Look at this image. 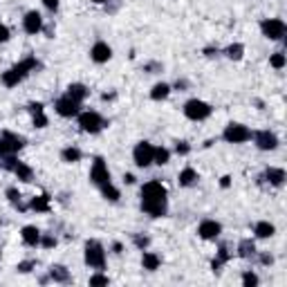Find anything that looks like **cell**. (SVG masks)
Masks as SVG:
<instances>
[{
    "mask_svg": "<svg viewBox=\"0 0 287 287\" xmlns=\"http://www.w3.org/2000/svg\"><path fill=\"white\" fill-rule=\"evenodd\" d=\"M153 153H155V146L148 142H139L133 150V160L139 168H146V166L153 164Z\"/></svg>",
    "mask_w": 287,
    "mask_h": 287,
    "instance_id": "obj_8",
    "label": "cell"
},
{
    "mask_svg": "<svg viewBox=\"0 0 287 287\" xmlns=\"http://www.w3.org/2000/svg\"><path fill=\"white\" fill-rule=\"evenodd\" d=\"M242 54H245V48H242L240 43H234V45H229L227 48V56L231 61H240L242 59Z\"/></svg>",
    "mask_w": 287,
    "mask_h": 287,
    "instance_id": "obj_31",
    "label": "cell"
},
{
    "mask_svg": "<svg viewBox=\"0 0 287 287\" xmlns=\"http://www.w3.org/2000/svg\"><path fill=\"white\" fill-rule=\"evenodd\" d=\"M220 234H222V224L215 220H202L197 227V236L202 240H215Z\"/></svg>",
    "mask_w": 287,
    "mask_h": 287,
    "instance_id": "obj_12",
    "label": "cell"
},
{
    "mask_svg": "<svg viewBox=\"0 0 287 287\" xmlns=\"http://www.w3.org/2000/svg\"><path fill=\"white\" fill-rule=\"evenodd\" d=\"M61 157H63V162H68V164H76V162L81 160V150L76 148V146H68V148H63Z\"/></svg>",
    "mask_w": 287,
    "mask_h": 287,
    "instance_id": "obj_28",
    "label": "cell"
},
{
    "mask_svg": "<svg viewBox=\"0 0 287 287\" xmlns=\"http://www.w3.org/2000/svg\"><path fill=\"white\" fill-rule=\"evenodd\" d=\"M123 182H126V184H133V182H135V175H130V173H126V175H123Z\"/></svg>",
    "mask_w": 287,
    "mask_h": 287,
    "instance_id": "obj_46",
    "label": "cell"
},
{
    "mask_svg": "<svg viewBox=\"0 0 287 287\" xmlns=\"http://www.w3.org/2000/svg\"><path fill=\"white\" fill-rule=\"evenodd\" d=\"M242 285L245 287H256L258 285V276H256L254 271H245V274H242Z\"/></svg>",
    "mask_w": 287,
    "mask_h": 287,
    "instance_id": "obj_34",
    "label": "cell"
},
{
    "mask_svg": "<svg viewBox=\"0 0 287 287\" xmlns=\"http://www.w3.org/2000/svg\"><path fill=\"white\" fill-rule=\"evenodd\" d=\"M23 29L27 34H38L43 29V18L38 11H27L25 18H23Z\"/></svg>",
    "mask_w": 287,
    "mask_h": 287,
    "instance_id": "obj_16",
    "label": "cell"
},
{
    "mask_svg": "<svg viewBox=\"0 0 287 287\" xmlns=\"http://www.w3.org/2000/svg\"><path fill=\"white\" fill-rule=\"evenodd\" d=\"M90 59L95 61V63H108V61L112 59L110 45L103 43V41H96L95 45H92V49H90Z\"/></svg>",
    "mask_w": 287,
    "mask_h": 287,
    "instance_id": "obj_14",
    "label": "cell"
},
{
    "mask_svg": "<svg viewBox=\"0 0 287 287\" xmlns=\"http://www.w3.org/2000/svg\"><path fill=\"white\" fill-rule=\"evenodd\" d=\"M265 180L274 186H283L285 184V170L276 168V166H269V168L265 170Z\"/></svg>",
    "mask_w": 287,
    "mask_h": 287,
    "instance_id": "obj_18",
    "label": "cell"
},
{
    "mask_svg": "<svg viewBox=\"0 0 287 287\" xmlns=\"http://www.w3.org/2000/svg\"><path fill=\"white\" fill-rule=\"evenodd\" d=\"M168 95H170L168 83H157V85H153V90H150V99H153V101H162V99H166Z\"/></svg>",
    "mask_w": 287,
    "mask_h": 287,
    "instance_id": "obj_27",
    "label": "cell"
},
{
    "mask_svg": "<svg viewBox=\"0 0 287 287\" xmlns=\"http://www.w3.org/2000/svg\"><path fill=\"white\" fill-rule=\"evenodd\" d=\"M261 32H263V36L269 38V41H281V38L285 36L287 27L281 18H265V21L261 23Z\"/></svg>",
    "mask_w": 287,
    "mask_h": 287,
    "instance_id": "obj_6",
    "label": "cell"
},
{
    "mask_svg": "<svg viewBox=\"0 0 287 287\" xmlns=\"http://www.w3.org/2000/svg\"><path fill=\"white\" fill-rule=\"evenodd\" d=\"M92 2H96V5H103V2H108V0H92Z\"/></svg>",
    "mask_w": 287,
    "mask_h": 287,
    "instance_id": "obj_47",
    "label": "cell"
},
{
    "mask_svg": "<svg viewBox=\"0 0 287 287\" xmlns=\"http://www.w3.org/2000/svg\"><path fill=\"white\" fill-rule=\"evenodd\" d=\"M108 283H110V278H108L106 274H95V276H90V285H92V287L108 285Z\"/></svg>",
    "mask_w": 287,
    "mask_h": 287,
    "instance_id": "obj_35",
    "label": "cell"
},
{
    "mask_svg": "<svg viewBox=\"0 0 287 287\" xmlns=\"http://www.w3.org/2000/svg\"><path fill=\"white\" fill-rule=\"evenodd\" d=\"M23 146H25V137H21V135H14V133H2L0 135V157L16 155Z\"/></svg>",
    "mask_w": 287,
    "mask_h": 287,
    "instance_id": "obj_5",
    "label": "cell"
},
{
    "mask_svg": "<svg viewBox=\"0 0 287 287\" xmlns=\"http://www.w3.org/2000/svg\"><path fill=\"white\" fill-rule=\"evenodd\" d=\"M49 278L54 283H70V271L63 265H52L49 267Z\"/></svg>",
    "mask_w": 287,
    "mask_h": 287,
    "instance_id": "obj_22",
    "label": "cell"
},
{
    "mask_svg": "<svg viewBox=\"0 0 287 287\" xmlns=\"http://www.w3.org/2000/svg\"><path fill=\"white\" fill-rule=\"evenodd\" d=\"M142 211H146L153 218H162L168 211V204L166 200H142Z\"/></svg>",
    "mask_w": 287,
    "mask_h": 287,
    "instance_id": "obj_15",
    "label": "cell"
},
{
    "mask_svg": "<svg viewBox=\"0 0 287 287\" xmlns=\"http://www.w3.org/2000/svg\"><path fill=\"white\" fill-rule=\"evenodd\" d=\"M85 265L92 269H103L106 267V251L99 240H88L85 242Z\"/></svg>",
    "mask_w": 287,
    "mask_h": 287,
    "instance_id": "obj_2",
    "label": "cell"
},
{
    "mask_svg": "<svg viewBox=\"0 0 287 287\" xmlns=\"http://www.w3.org/2000/svg\"><path fill=\"white\" fill-rule=\"evenodd\" d=\"M211 112L213 108L207 101H202V99H191V101L184 103V115L191 121H204L207 117H211Z\"/></svg>",
    "mask_w": 287,
    "mask_h": 287,
    "instance_id": "obj_3",
    "label": "cell"
},
{
    "mask_svg": "<svg viewBox=\"0 0 287 287\" xmlns=\"http://www.w3.org/2000/svg\"><path fill=\"white\" fill-rule=\"evenodd\" d=\"M135 245H137L139 247V249H146V247H148V238H146V236H144V238H142V236H135Z\"/></svg>",
    "mask_w": 287,
    "mask_h": 287,
    "instance_id": "obj_40",
    "label": "cell"
},
{
    "mask_svg": "<svg viewBox=\"0 0 287 287\" xmlns=\"http://www.w3.org/2000/svg\"><path fill=\"white\" fill-rule=\"evenodd\" d=\"M220 186H222V189H229V186H231V177L224 175L222 180H220Z\"/></svg>",
    "mask_w": 287,
    "mask_h": 287,
    "instance_id": "obj_44",
    "label": "cell"
},
{
    "mask_svg": "<svg viewBox=\"0 0 287 287\" xmlns=\"http://www.w3.org/2000/svg\"><path fill=\"white\" fill-rule=\"evenodd\" d=\"M32 119H34V126H36V128H45V126H48V117H45V112L32 115Z\"/></svg>",
    "mask_w": 287,
    "mask_h": 287,
    "instance_id": "obj_37",
    "label": "cell"
},
{
    "mask_svg": "<svg viewBox=\"0 0 287 287\" xmlns=\"http://www.w3.org/2000/svg\"><path fill=\"white\" fill-rule=\"evenodd\" d=\"M166 186L162 182L153 180V182H146L142 186V200H166Z\"/></svg>",
    "mask_w": 287,
    "mask_h": 287,
    "instance_id": "obj_10",
    "label": "cell"
},
{
    "mask_svg": "<svg viewBox=\"0 0 287 287\" xmlns=\"http://www.w3.org/2000/svg\"><path fill=\"white\" fill-rule=\"evenodd\" d=\"M7 41H9V29L0 23V43H7Z\"/></svg>",
    "mask_w": 287,
    "mask_h": 287,
    "instance_id": "obj_41",
    "label": "cell"
},
{
    "mask_svg": "<svg viewBox=\"0 0 287 287\" xmlns=\"http://www.w3.org/2000/svg\"><path fill=\"white\" fill-rule=\"evenodd\" d=\"M56 112H59L61 117H76V115H79V108H81V103L79 101H74V99H72V96H61V99H56Z\"/></svg>",
    "mask_w": 287,
    "mask_h": 287,
    "instance_id": "obj_11",
    "label": "cell"
},
{
    "mask_svg": "<svg viewBox=\"0 0 287 287\" xmlns=\"http://www.w3.org/2000/svg\"><path fill=\"white\" fill-rule=\"evenodd\" d=\"M41 245L45 247V249H52V247L56 245V238H54V236H49V234H43L41 236Z\"/></svg>",
    "mask_w": 287,
    "mask_h": 287,
    "instance_id": "obj_36",
    "label": "cell"
},
{
    "mask_svg": "<svg viewBox=\"0 0 287 287\" xmlns=\"http://www.w3.org/2000/svg\"><path fill=\"white\" fill-rule=\"evenodd\" d=\"M160 256L155 254V251H144V256H142V265H144V269H148V271H155L157 267H160Z\"/></svg>",
    "mask_w": 287,
    "mask_h": 287,
    "instance_id": "obj_23",
    "label": "cell"
},
{
    "mask_svg": "<svg viewBox=\"0 0 287 287\" xmlns=\"http://www.w3.org/2000/svg\"><path fill=\"white\" fill-rule=\"evenodd\" d=\"M261 263H263V265H271V263H274V258H271V256H267V254H263L261 256Z\"/></svg>",
    "mask_w": 287,
    "mask_h": 287,
    "instance_id": "obj_45",
    "label": "cell"
},
{
    "mask_svg": "<svg viewBox=\"0 0 287 287\" xmlns=\"http://www.w3.org/2000/svg\"><path fill=\"white\" fill-rule=\"evenodd\" d=\"M254 142H256V146H258L261 150H276L278 148V137L274 133H269V130H261V133H256Z\"/></svg>",
    "mask_w": 287,
    "mask_h": 287,
    "instance_id": "obj_13",
    "label": "cell"
},
{
    "mask_svg": "<svg viewBox=\"0 0 287 287\" xmlns=\"http://www.w3.org/2000/svg\"><path fill=\"white\" fill-rule=\"evenodd\" d=\"M43 5L48 7L49 11H56L59 9V0H43Z\"/></svg>",
    "mask_w": 287,
    "mask_h": 287,
    "instance_id": "obj_42",
    "label": "cell"
},
{
    "mask_svg": "<svg viewBox=\"0 0 287 287\" xmlns=\"http://www.w3.org/2000/svg\"><path fill=\"white\" fill-rule=\"evenodd\" d=\"M168 160H170L168 148H164V146H160V148H155V153H153V164L164 166V164H168Z\"/></svg>",
    "mask_w": 287,
    "mask_h": 287,
    "instance_id": "obj_29",
    "label": "cell"
},
{
    "mask_svg": "<svg viewBox=\"0 0 287 287\" xmlns=\"http://www.w3.org/2000/svg\"><path fill=\"white\" fill-rule=\"evenodd\" d=\"M29 112H32V115H38V112H45V110H43V103H29Z\"/></svg>",
    "mask_w": 287,
    "mask_h": 287,
    "instance_id": "obj_43",
    "label": "cell"
},
{
    "mask_svg": "<svg viewBox=\"0 0 287 287\" xmlns=\"http://www.w3.org/2000/svg\"><path fill=\"white\" fill-rule=\"evenodd\" d=\"M180 186H193L197 182V173H195V168H191V166H186L184 170L180 173Z\"/></svg>",
    "mask_w": 287,
    "mask_h": 287,
    "instance_id": "obj_26",
    "label": "cell"
},
{
    "mask_svg": "<svg viewBox=\"0 0 287 287\" xmlns=\"http://www.w3.org/2000/svg\"><path fill=\"white\" fill-rule=\"evenodd\" d=\"M274 224L271 222H267V220H261V222H256L254 224V236L256 238H271L274 236Z\"/></svg>",
    "mask_w": 287,
    "mask_h": 287,
    "instance_id": "obj_19",
    "label": "cell"
},
{
    "mask_svg": "<svg viewBox=\"0 0 287 287\" xmlns=\"http://www.w3.org/2000/svg\"><path fill=\"white\" fill-rule=\"evenodd\" d=\"M79 126H81V130H83V133L96 135L103 126H106V121H103V117L99 115V112L85 110V112H79Z\"/></svg>",
    "mask_w": 287,
    "mask_h": 287,
    "instance_id": "obj_4",
    "label": "cell"
},
{
    "mask_svg": "<svg viewBox=\"0 0 287 287\" xmlns=\"http://www.w3.org/2000/svg\"><path fill=\"white\" fill-rule=\"evenodd\" d=\"M238 256L240 258H254L256 256V245L251 238H242L238 242Z\"/></svg>",
    "mask_w": 287,
    "mask_h": 287,
    "instance_id": "obj_20",
    "label": "cell"
},
{
    "mask_svg": "<svg viewBox=\"0 0 287 287\" xmlns=\"http://www.w3.org/2000/svg\"><path fill=\"white\" fill-rule=\"evenodd\" d=\"M99 189H101V195L106 197V200H110V202H117V200H119V189H117V186H112V182L99 186Z\"/></svg>",
    "mask_w": 287,
    "mask_h": 287,
    "instance_id": "obj_30",
    "label": "cell"
},
{
    "mask_svg": "<svg viewBox=\"0 0 287 287\" xmlns=\"http://www.w3.org/2000/svg\"><path fill=\"white\" fill-rule=\"evenodd\" d=\"M285 63H287V59H285V54H283V52H274L269 56V65H271V68L283 70V68H285Z\"/></svg>",
    "mask_w": 287,
    "mask_h": 287,
    "instance_id": "obj_33",
    "label": "cell"
},
{
    "mask_svg": "<svg viewBox=\"0 0 287 287\" xmlns=\"http://www.w3.org/2000/svg\"><path fill=\"white\" fill-rule=\"evenodd\" d=\"M7 197H9V202L14 204L16 209H21V211H25V204L21 202V193H18V189H7Z\"/></svg>",
    "mask_w": 287,
    "mask_h": 287,
    "instance_id": "obj_32",
    "label": "cell"
},
{
    "mask_svg": "<svg viewBox=\"0 0 287 287\" xmlns=\"http://www.w3.org/2000/svg\"><path fill=\"white\" fill-rule=\"evenodd\" d=\"M222 137H224V142H229V144H245L251 139V130L247 126H242V123H229V126L224 128Z\"/></svg>",
    "mask_w": 287,
    "mask_h": 287,
    "instance_id": "obj_7",
    "label": "cell"
},
{
    "mask_svg": "<svg viewBox=\"0 0 287 287\" xmlns=\"http://www.w3.org/2000/svg\"><path fill=\"white\" fill-rule=\"evenodd\" d=\"M29 209H34V211H38V213H48L49 211V195H36V197H32V202H29Z\"/></svg>",
    "mask_w": 287,
    "mask_h": 287,
    "instance_id": "obj_24",
    "label": "cell"
},
{
    "mask_svg": "<svg viewBox=\"0 0 287 287\" xmlns=\"http://www.w3.org/2000/svg\"><path fill=\"white\" fill-rule=\"evenodd\" d=\"M90 182L95 186H103V184H108V182H110V170H108L106 162H103L101 157H96L95 164H92V168H90Z\"/></svg>",
    "mask_w": 287,
    "mask_h": 287,
    "instance_id": "obj_9",
    "label": "cell"
},
{
    "mask_svg": "<svg viewBox=\"0 0 287 287\" xmlns=\"http://www.w3.org/2000/svg\"><path fill=\"white\" fill-rule=\"evenodd\" d=\"M68 96H72L74 101L83 103V99L88 96V88H85L83 83H72V85L68 88Z\"/></svg>",
    "mask_w": 287,
    "mask_h": 287,
    "instance_id": "obj_25",
    "label": "cell"
},
{
    "mask_svg": "<svg viewBox=\"0 0 287 287\" xmlns=\"http://www.w3.org/2000/svg\"><path fill=\"white\" fill-rule=\"evenodd\" d=\"M36 68H38V61L34 59V56H27V59H23L21 63H16L14 68H9L7 72H2V83H5L7 88H16V85Z\"/></svg>",
    "mask_w": 287,
    "mask_h": 287,
    "instance_id": "obj_1",
    "label": "cell"
},
{
    "mask_svg": "<svg viewBox=\"0 0 287 287\" xmlns=\"http://www.w3.org/2000/svg\"><path fill=\"white\" fill-rule=\"evenodd\" d=\"M41 231H38L34 224H27V227H23V231H21V238H23V242H25L27 247H36V245H41Z\"/></svg>",
    "mask_w": 287,
    "mask_h": 287,
    "instance_id": "obj_17",
    "label": "cell"
},
{
    "mask_svg": "<svg viewBox=\"0 0 287 287\" xmlns=\"http://www.w3.org/2000/svg\"><path fill=\"white\" fill-rule=\"evenodd\" d=\"M189 150H191V146H189L186 142H177V146H175L177 155H189Z\"/></svg>",
    "mask_w": 287,
    "mask_h": 287,
    "instance_id": "obj_39",
    "label": "cell"
},
{
    "mask_svg": "<svg viewBox=\"0 0 287 287\" xmlns=\"http://www.w3.org/2000/svg\"><path fill=\"white\" fill-rule=\"evenodd\" d=\"M11 173H14V175H16L21 182H32V177H34V170L29 168L25 162H21V160H18V164L14 166V170H11Z\"/></svg>",
    "mask_w": 287,
    "mask_h": 287,
    "instance_id": "obj_21",
    "label": "cell"
},
{
    "mask_svg": "<svg viewBox=\"0 0 287 287\" xmlns=\"http://www.w3.org/2000/svg\"><path fill=\"white\" fill-rule=\"evenodd\" d=\"M34 267H36V261H23V263H18L16 269L23 271V274H27V271H32Z\"/></svg>",
    "mask_w": 287,
    "mask_h": 287,
    "instance_id": "obj_38",
    "label": "cell"
}]
</instances>
